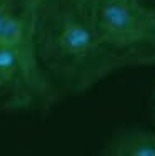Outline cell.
I'll return each instance as SVG.
<instances>
[{
    "mask_svg": "<svg viewBox=\"0 0 155 156\" xmlns=\"http://www.w3.org/2000/svg\"><path fill=\"white\" fill-rule=\"evenodd\" d=\"M102 156H155V131L127 126L112 133Z\"/></svg>",
    "mask_w": 155,
    "mask_h": 156,
    "instance_id": "cell-5",
    "label": "cell"
},
{
    "mask_svg": "<svg viewBox=\"0 0 155 156\" xmlns=\"http://www.w3.org/2000/svg\"><path fill=\"white\" fill-rule=\"evenodd\" d=\"M32 48L60 100L83 95L124 68L73 0H37Z\"/></svg>",
    "mask_w": 155,
    "mask_h": 156,
    "instance_id": "cell-1",
    "label": "cell"
},
{
    "mask_svg": "<svg viewBox=\"0 0 155 156\" xmlns=\"http://www.w3.org/2000/svg\"><path fill=\"white\" fill-rule=\"evenodd\" d=\"M124 68L155 65V10L140 0H73Z\"/></svg>",
    "mask_w": 155,
    "mask_h": 156,
    "instance_id": "cell-2",
    "label": "cell"
},
{
    "mask_svg": "<svg viewBox=\"0 0 155 156\" xmlns=\"http://www.w3.org/2000/svg\"><path fill=\"white\" fill-rule=\"evenodd\" d=\"M5 2H9V0H0V7H2L3 3H5Z\"/></svg>",
    "mask_w": 155,
    "mask_h": 156,
    "instance_id": "cell-8",
    "label": "cell"
},
{
    "mask_svg": "<svg viewBox=\"0 0 155 156\" xmlns=\"http://www.w3.org/2000/svg\"><path fill=\"white\" fill-rule=\"evenodd\" d=\"M37 0H9L0 7V47L30 45Z\"/></svg>",
    "mask_w": 155,
    "mask_h": 156,
    "instance_id": "cell-4",
    "label": "cell"
},
{
    "mask_svg": "<svg viewBox=\"0 0 155 156\" xmlns=\"http://www.w3.org/2000/svg\"><path fill=\"white\" fill-rule=\"evenodd\" d=\"M50 80L30 45L0 47V106L13 111H40L58 101Z\"/></svg>",
    "mask_w": 155,
    "mask_h": 156,
    "instance_id": "cell-3",
    "label": "cell"
},
{
    "mask_svg": "<svg viewBox=\"0 0 155 156\" xmlns=\"http://www.w3.org/2000/svg\"><path fill=\"white\" fill-rule=\"evenodd\" d=\"M152 118H153V125H155V87H153V93H152Z\"/></svg>",
    "mask_w": 155,
    "mask_h": 156,
    "instance_id": "cell-6",
    "label": "cell"
},
{
    "mask_svg": "<svg viewBox=\"0 0 155 156\" xmlns=\"http://www.w3.org/2000/svg\"><path fill=\"white\" fill-rule=\"evenodd\" d=\"M140 2H143L145 5H149L150 9H153V10H155V0H140Z\"/></svg>",
    "mask_w": 155,
    "mask_h": 156,
    "instance_id": "cell-7",
    "label": "cell"
}]
</instances>
